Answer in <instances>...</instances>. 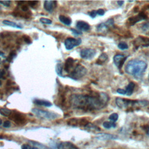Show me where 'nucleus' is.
<instances>
[{
  "label": "nucleus",
  "mask_w": 149,
  "mask_h": 149,
  "mask_svg": "<svg viewBox=\"0 0 149 149\" xmlns=\"http://www.w3.org/2000/svg\"><path fill=\"white\" fill-rule=\"evenodd\" d=\"M108 95L104 93L91 94H73L70 97V104L72 107L83 111L100 109L107 105Z\"/></svg>",
  "instance_id": "f257e3e1"
},
{
  "label": "nucleus",
  "mask_w": 149,
  "mask_h": 149,
  "mask_svg": "<svg viewBox=\"0 0 149 149\" xmlns=\"http://www.w3.org/2000/svg\"><path fill=\"white\" fill-rule=\"evenodd\" d=\"M147 68V64L142 60L132 59L128 62L125 68L126 73L136 78L141 77Z\"/></svg>",
  "instance_id": "f03ea898"
},
{
  "label": "nucleus",
  "mask_w": 149,
  "mask_h": 149,
  "mask_svg": "<svg viewBox=\"0 0 149 149\" xmlns=\"http://www.w3.org/2000/svg\"><path fill=\"white\" fill-rule=\"evenodd\" d=\"M115 102L119 108L127 111L146 107L149 104V102L147 100H132L119 97L116 98Z\"/></svg>",
  "instance_id": "7ed1b4c3"
},
{
  "label": "nucleus",
  "mask_w": 149,
  "mask_h": 149,
  "mask_svg": "<svg viewBox=\"0 0 149 149\" xmlns=\"http://www.w3.org/2000/svg\"><path fill=\"white\" fill-rule=\"evenodd\" d=\"M31 111L36 116L40 118L54 120L58 118L59 116V115L56 113L47 111L39 108H33L31 109Z\"/></svg>",
  "instance_id": "20e7f679"
},
{
  "label": "nucleus",
  "mask_w": 149,
  "mask_h": 149,
  "mask_svg": "<svg viewBox=\"0 0 149 149\" xmlns=\"http://www.w3.org/2000/svg\"><path fill=\"white\" fill-rule=\"evenodd\" d=\"M87 69L81 65L78 64L73 68L69 73V77L74 80H78L82 78L87 73Z\"/></svg>",
  "instance_id": "39448f33"
},
{
  "label": "nucleus",
  "mask_w": 149,
  "mask_h": 149,
  "mask_svg": "<svg viewBox=\"0 0 149 149\" xmlns=\"http://www.w3.org/2000/svg\"><path fill=\"white\" fill-rule=\"evenodd\" d=\"M9 118L17 125H24L26 122L25 115L19 112L13 111Z\"/></svg>",
  "instance_id": "423d86ee"
},
{
  "label": "nucleus",
  "mask_w": 149,
  "mask_h": 149,
  "mask_svg": "<svg viewBox=\"0 0 149 149\" xmlns=\"http://www.w3.org/2000/svg\"><path fill=\"white\" fill-rule=\"evenodd\" d=\"M81 43V40L80 38H74L72 37L67 38L64 42L65 47L67 50H70L74 47L79 45Z\"/></svg>",
  "instance_id": "0eeeda50"
},
{
  "label": "nucleus",
  "mask_w": 149,
  "mask_h": 149,
  "mask_svg": "<svg viewBox=\"0 0 149 149\" xmlns=\"http://www.w3.org/2000/svg\"><path fill=\"white\" fill-rule=\"evenodd\" d=\"M80 56L84 59H91L96 54V51L93 48H83L80 51Z\"/></svg>",
  "instance_id": "6e6552de"
},
{
  "label": "nucleus",
  "mask_w": 149,
  "mask_h": 149,
  "mask_svg": "<svg viewBox=\"0 0 149 149\" xmlns=\"http://www.w3.org/2000/svg\"><path fill=\"white\" fill-rule=\"evenodd\" d=\"M147 16L144 12H140L137 15L129 17L127 19L128 24L130 25H134L137 22L141 21L143 20L147 19Z\"/></svg>",
  "instance_id": "1a4fd4ad"
},
{
  "label": "nucleus",
  "mask_w": 149,
  "mask_h": 149,
  "mask_svg": "<svg viewBox=\"0 0 149 149\" xmlns=\"http://www.w3.org/2000/svg\"><path fill=\"white\" fill-rule=\"evenodd\" d=\"M127 56H125L124 55L122 54H117L113 56V60L115 65L116 66V67L120 69L124 64L125 61L127 59Z\"/></svg>",
  "instance_id": "9d476101"
},
{
  "label": "nucleus",
  "mask_w": 149,
  "mask_h": 149,
  "mask_svg": "<svg viewBox=\"0 0 149 149\" xmlns=\"http://www.w3.org/2000/svg\"><path fill=\"white\" fill-rule=\"evenodd\" d=\"M114 24V20L113 19H109L104 23H101L97 26V30L99 31L105 29H107L111 27H112Z\"/></svg>",
  "instance_id": "9b49d317"
},
{
  "label": "nucleus",
  "mask_w": 149,
  "mask_h": 149,
  "mask_svg": "<svg viewBox=\"0 0 149 149\" xmlns=\"http://www.w3.org/2000/svg\"><path fill=\"white\" fill-rule=\"evenodd\" d=\"M95 138L100 140H115L118 139V136L116 135H113L108 133H101L97 134L95 136Z\"/></svg>",
  "instance_id": "f8f14e48"
},
{
  "label": "nucleus",
  "mask_w": 149,
  "mask_h": 149,
  "mask_svg": "<svg viewBox=\"0 0 149 149\" xmlns=\"http://www.w3.org/2000/svg\"><path fill=\"white\" fill-rule=\"evenodd\" d=\"M75 62L76 61L72 58H68V59H66L63 68L65 71L68 73H70L74 68V64Z\"/></svg>",
  "instance_id": "ddd939ff"
},
{
  "label": "nucleus",
  "mask_w": 149,
  "mask_h": 149,
  "mask_svg": "<svg viewBox=\"0 0 149 149\" xmlns=\"http://www.w3.org/2000/svg\"><path fill=\"white\" fill-rule=\"evenodd\" d=\"M56 6V1H45L44 2V8L49 13H52Z\"/></svg>",
  "instance_id": "4468645a"
},
{
  "label": "nucleus",
  "mask_w": 149,
  "mask_h": 149,
  "mask_svg": "<svg viewBox=\"0 0 149 149\" xmlns=\"http://www.w3.org/2000/svg\"><path fill=\"white\" fill-rule=\"evenodd\" d=\"M58 149H79V148L69 141H62L58 145Z\"/></svg>",
  "instance_id": "2eb2a0df"
},
{
  "label": "nucleus",
  "mask_w": 149,
  "mask_h": 149,
  "mask_svg": "<svg viewBox=\"0 0 149 149\" xmlns=\"http://www.w3.org/2000/svg\"><path fill=\"white\" fill-rule=\"evenodd\" d=\"M76 27L78 30L84 31H88L90 29V25L87 22H85L84 21H78L76 23Z\"/></svg>",
  "instance_id": "dca6fc26"
},
{
  "label": "nucleus",
  "mask_w": 149,
  "mask_h": 149,
  "mask_svg": "<svg viewBox=\"0 0 149 149\" xmlns=\"http://www.w3.org/2000/svg\"><path fill=\"white\" fill-rule=\"evenodd\" d=\"M137 44L138 45H141L142 47H148L149 46V38L144 37H139L136 39Z\"/></svg>",
  "instance_id": "f3484780"
},
{
  "label": "nucleus",
  "mask_w": 149,
  "mask_h": 149,
  "mask_svg": "<svg viewBox=\"0 0 149 149\" xmlns=\"http://www.w3.org/2000/svg\"><path fill=\"white\" fill-rule=\"evenodd\" d=\"M33 102L34 104L39 105V106H44V107H51L52 105V104L47 101V100H41V99H34L33 100Z\"/></svg>",
  "instance_id": "a211bd4d"
},
{
  "label": "nucleus",
  "mask_w": 149,
  "mask_h": 149,
  "mask_svg": "<svg viewBox=\"0 0 149 149\" xmlns=\"http://www.w3.org/2000/svg\"><path fill=\"white\" fill-rule=\"evenodd\" d=\"M135 87V84L133 82H130L126 87L125 90V95L127 96H130L133 94L134 88Z\"/></svg>",
  "instance_id": "6ab92c4d"
},
{
  "label": "nucleus",
  "mask_w": 149,
  "mask_h": 149,
  "mask_svg": "<svg viewBox=\"0 0 149 149\" xmlns=\"http://www.w3.org/2000/svg\"><path fill=\"white\" fill-rule=\"evenodd\" d=\"M2 23L3 24L8 26H10L12 27H15V28H17V29H22V26L21 24H18L16 22L10 21V20H3L2 21Z\"/></svg>",
  "instance_id": "aec40b11"
},
{
  "label": "nucleus",
  "mask_w": 149,
  "mask_h": 149,
  "mask_svg": "<svg viewBox=\"0 0 149 149\" xmlns=\"http://www.w3.org/2000/svg\"><path fill=\"white\" fill-rule=\"evenodd\" d=\"M59 20L61 22L66 26H70L72 23V20L69 17H66L64 15H59Z\"/></svg>",
  "instance_id": "412c9836"
},
{
  "label": "nucleus",
  "mask_w": 149,
  "mask_h": 149,
  "mask_svg": "<svg viewBox=\"0 0 149 149\" xmlns=\"http://www.w3.org/2000/svg\"><path fill=\"white\" fill-rule=\"evenodd\" d=\"M108 59V55L105 53H102L97 60L96 63L98 65H102Z\"/></svg>",
  "instance_id": "4be33fe9"
},
{
  "label": "nucleus",
  "mask_w": 149,
  "mask_h": 149,
  "mask_svg": "<svg viewBox=\"0 0 149 149\" xmlns=\"http://www.w3.org/2000/svg\"><path fill=\"white\" fill-rule=\"evenodd\" d=\"M12 111L6 108H0V113L4 116H10L12 113Z\"/></svg>",
  "instance_id": "5701e85b"
},
{
  "label": "nucleus",
  "mask_w": 149,
  "mask_h": 149,
  "mask_svg": "<svg viewBox=\"0 0 149 149\" xmlns=\"http://www.w3.org/2000/svg\"><path fill=\"white\" fill-rule=\"evenodd\" d=\"M68 125L71 126H77L79 123V119L76 118H71L69 119L67 122Z\"/></svg>",
  "instance_id": "b1692460"
},
{
  "label": "nucleus",
  "mask_w": 149,
  "mask_h": 149,
  "mask_svg": "<svg viewBox=\"0 0 149 149\" xmlns=\"http://www.w3.org/2000/svg\"><path fill=\"white\" fill-rule=\"evenodd\" d=\"M103 126L106 129H111L112 127H116V125L115 122H112V121H105L103 123Z\"/></svg>",
  "instance_id": "393cba45"
},
{
  "label": "nucleus",
  "mask_w": 149,
  "mask_h": 149,
  "mask_svg": "<svg viewBox=\"0 0 149 149\" xmlns=\"http://www.w3.org/2000/svg\"><path fill=\"white\" fill-rule=\"evenodd\" d=\"M56 72L59 76H62V70H63V65L61 63H57L56 65Z\"/></svg>",
  "instance_id": "a878e982"
},
{
  "label": "nucleus",
  "mask_w": 149,
  "mask_h": 149,
  "mask_svg": "<svg viewBox=\"0 0 149 149\" xmlns=\"http://www.w3.org/2000/svg\"><path fill=\"white\" fill-rule=\"evenodd\" d=\"M86 127L88 129V130H97V131H100V129L96 125H93V123H88Z\"/></svg>",
  "instance_id": "bb28decb"
},
{
  "label": "nucleus",
  "mask_w": 149,
  "mask_h": 149,
  "mask_svg": "<svg viewBox=\"0 0 149 149\" xmlns=\"http://www.w3.org/2000/svg\"><path fill=\"white\" fill-rule=\"evenodd\" d=\"M118 47L121 50H125L128 49V45L125 42H120L118 44Z\"/></svg>",
  "instance_id": "cd10ccee"
},
{
  "label": "nucleus",
  "mask_w": 149,
  "mask_h": 149,
  "mask_svg": "<svg viewBox=\"0 0 149 149\" xmlns=\"http://www.w3.org/2000/svg\"><path fill=\"white\" fill-rule=\"evenodd\" d=\"M40 22L41 23L45 24H51L52 23L51 20L47 18H45V17H41L40 19Z\"/></svg>",
  "instance_id": "c85d7f7f"
},
{
  "label": "nucleus",
  "mask_w": 149,
  "mask_h": 149,
  "mask_svg": "<svg viewBox=\"0 0 149 149\" xmlns=\"http://www.w3.org/2000/svg\"><path fill=\"white\" fill-rule=\"evenodd\" d=\"M141 29L143 32L149 34V22L146 23L144 24H143Z\"/></svg>",
  "instance_id": "c756f323"
},
{
  "label": "nucleus",
  "mask_w": 149,
  "mask_h": 149,
  "mask_svg": "<svg viewBox=\"0 0 149 149\" xmlns=\"http://www.w3.org/2000/svg\"><path fill=\"white\" fill-rule=\"evenodd\" d=\"M16 52H15V51H12L9 53L8 56L7 58H6L7 61H8V62L12 61L13 60V59L14 58V57L16 56Z\"/></svg>",
  "instance_id": "7c9ffc66"
},
{
  "label": "nucleus",
  "mask_w": 149,
  "mask_h": 149,
  "mask_svg": "<svg viewBox=\"0 0 149 149\" xmlns=\"http://www.w3.org/2000/svg\"><path fill=\"white\" fill-rule=\"evenodd\" d=\"M118 119V115L116 113H113L109 116V119L112 122H115Z\"/></svg>",
  "instance_id": "2f4dec72"
},
{
  "label": "nucleus",
  "mask_w": 149,
  "mask_h": 149,
  "mask_svg": "<svg viewBox=\"0 0 149 149\" xmlns=\"http://www.w3.org/2000/svg\"><path fill=\"white\" fill-rule=\"evenodd\" d=\"M22 149H39V148L35 146H30V144H24L22 146Z\"/></svg>",
  "instance_id": "473e14b6"
},
{
  "label": "nucleus",
  "mask_w": 149,
  "mask_h": 149,
  "mask_svg": "<svg viewBox=\"0 0 149 149\" xmlns=\"http://www.w3.org/2000/svg\"><path fill=\"white\" fill-rule=\"evenodd\" d=\"M0 3L2 4L3 6L6 7H9L10 5L11 1H0Z\"/></svg>",
  "instance_id": "72a5a7b5"
},
{
  "label": "nucleus",
  "mask_w": 149,
  "mask_h": 149,
  "mask_svg": "<svg viewBox=\"0 0 149 149\" xmlns=\"http://www.w3.org/2000/svg\"><path fill=\"white\" fill-rule=\"evenodd\" d=\"M23 39L24 40V41L27 43V44H30L31 42V39L30 38L29 36H23Z\"/></svg>",
  "instance_id": "f704fd0d"
},
{
  "label": "nucleus",
  "mask_w": 149,
  "mask_h": 149,
  "mask_svg": "<svg viewBox=\"0 0 149 149\" xmlns=\"http://www.w3.org/2000/svg\"><path fill=\"white\" fill-rule=\"evenodd\" d=\"M88 15H89V16H90L91 17L94 18V17H95L97 15V10H91V12H88Z\"/></svg>",
  "instance_id": "c9c22d12"
},
{
  "label": "nucleus",
  "mask_w": 149,
  "mask_h": 149,
  "mask_svg": "<svg viewBox=\"0 0 149 149\" xmlns=\"http://www.w3.org/2000/svg\"><path fill=\"white\" fill-rule=\"evenodd\" d=\"M70 30L72 31V32L73 33V34L76 35V36H79V35H81L82 34V33L80 31H78L76 29H71Z\"/></svg>",
  "instance_id": "e433bc0d"
},
{
  "label": "nucleus",
  "mask_w": 149,
  "mask_h": 149,
  "mask_svg": "<svg viewBox=\"0 0 149 149\" xmlns=\"http://www.w3.org/2000/svg\"><path fill=\"white\" fill-rule=\"evenodd\" d=\"M38 3V1H29L28 3L29 4V5L30 6H31L32 8H34L37 3Z\"/></svg>",
  "instance_id": "4c0bfd02"
},
{
  "label": "nucleus",
  "mask_w": 149,
  "mask_h": 149,
  "mask_svg": "<svg viewBox=\"0 0 149 149\" xmlns=\"http://www.w3.org/2000/svg\"><path fill=\"white\" fill-rule=\"evenodd\" d=\"M11 126V123L9 120H6L4 122L3 124V126L5 128H8L10 127Z\"/></svg>",
  "instance_id": "58836bf2"
},
{
  "label": "nucleus",
  "mask_w": 149,
  "mask_h": 149,
  "mask_svg": "<svg viewBox=\"0 0 149 149\" xmlns=\"http://www.w3.org/2000/svg\"><path fill=\"white\" fill-rule=\"evenodd\" d=\"M97 10V15H99V16H103L104 15V13H105V11L104 9H99L98 10Z\"/></svg>",
  "instance_id": "ea45409f"
},
{
  "label": "nucleus",
  "mask_w": 149,
  "mask_h": 149,
  "mask_svg": "<svg viewBox=\"0 0 149 149\" xmlns=\"http://www.w3.org/2000/svg\"><path fill=\"white\" fill-rule=\"evenodd\" d=\"M116 92L122 95H125V90L122 88H118L116 90Z\"/></svg>",
  "instance_id": "a19ab883"
},
{
  "label": "nucleus",
  "mask_w": 149,
  "mask_h": 149,
  "mask_svg": "<svg viewBox=\"0 0 149 149\" xmlns=\"http://www.w3.org/2000/svg\"><path fill=\"white\" fill-rule=\"evenodd\" d=\"M21 9L23 12H27V11L29 10V8L26 5H22V6H21Z\"/></svg>",
  "instance_id": "79ce46f5"
},
{
  "label": "nucleus",
  "mask_w": 149,
  "mask_h": 149,
  "mask_svg": "<svg viewBox=\"0 0 149 149\" xmlns=\"http://www.w3.org/2000/svg\"><path fill=\"white\" fill-rule=\"evenodd\" d=\"M5 75V72L1 69L0 70V79H3Z\"/></svg>",
  "instance_id": "37998d69"
},
{
  "label": "nucleus",
  "mask_w": 149,
  "mask_h": 149,
  "mask_svg": "<svg viewBox=\"0 0 149 149\" xmlns=\"http://www.w3.org/2000/svg\"><path fill=\"white\" fill-rule=\"evenodd\" d=\"M123 3H124V1H117V3L118 4V5H119V6H122V5L123 4Z\"/></svg>",
  "instance_id": "c03bdc74"
},
{
  "label": "nucleus",
  "mask_w": 149,
  "mask_h": 149,
  "mask_svg": "<svg viewBox=\"0 0 149 149\" xmlns=\"http://www.w3.org/2000/svg\"><path fill=\"white\" fill-rule=\"evenodd\" d=\"M17 3H18V4L20 5H23V3L25 2V1H17Z\"/></svg>",
  "instance_id": "a18cd8bd"
},
{
  "label": "nucleus",
  "mask_w": 149,
  "mask_h": 149,
  "mask_svg": "<svg viewBox=\"0 0 149 149\" xmlns=\"http://www.w3.org/2000/svg\"><path fill=\"white\" fill-rule=\"evenodd\" d=\"M3 55H4V54H3L2 52L0 51V56H3Z\"/></svg>",
  "instance_id": "49530a36"
},
{
  "label": "nucleus",
  "mask_w": 149,
  "mask_h": 149,
  "mask_svg": "<svg viewBox=\"0 0 149 149\" xmlns=\"http://www.w3.org/2000/svg\"><path fill=\"white\" fill-rule=\"evenodd\" d=\"M2 124V119L0 118V126H1Z\"/></svg>",
  "instance_id": "de8ad7c7"
},
{
  "label": "nucleus",
  "mask_w": 149,
  "mask_h": 149,
  "mask_svg": "<svg viewBox=\"0 0 149 149\" xmlns=\"http://www.w3.org/2000/svg\"><path fill=\"white\" fill-rule=\"evenodd\" d=\"M147 134L148 135H149V127L148 128V130H147Z\"/></svg>",
  "instance_id": "09e8293b"
},
{
  "label": "nucleus",
  "mask_w": 149,
  "mask_h": 149,
  "mask_svg": "<svg viewBox=\"0 0 149 149\" xmlns=\"http://www.w3.org/2000/svg\"><path fill=\"white\" fill-rule=\"evenodd\" d=\"M2 84V82H1V81L0 80V86Z\"/></svg>",
  "instance_id": "8fccbe9b"
},
{
  "label": "nucleus",
  "mask_w": 149,
  "mask_h": 149,
  "mask_svg": "<svg viewBox=\"0 0 149 149\" xmlns=\"http://www.w3.org/2000/svg\"><path fill=\"white\" fill-rule=\"evenodd\" d=\"M1 10V7L0 6V10Z\"/></svg>",
  "instance_id": "3c124183"
}]
</instances>
